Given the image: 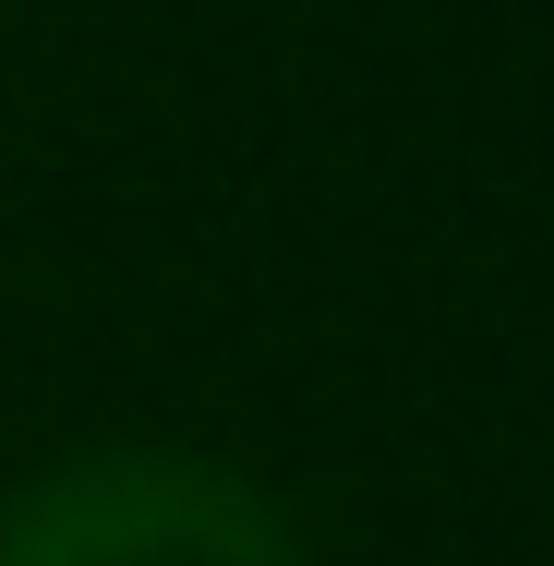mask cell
I'll use <instances>...</instances> for the list:
<instances>
[{"label":"cell","mask_w":554,"mask_h":566,"mask_svg":"<svg viewBox=\"0 0 554 566\" xmlns=\"http://www.w3.org/2000/svg\"><path fill=\"white\" fill-rule=\"evenodd\" d=\"M0 566H314V543L229 458L85 447L0 494Z\"/></svg>","instance_id":"obj_1"}]
</instances>
